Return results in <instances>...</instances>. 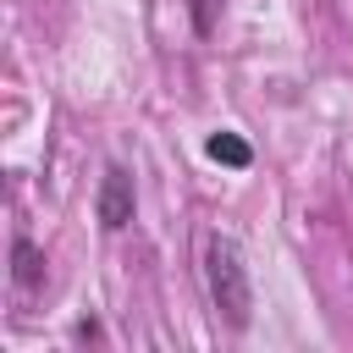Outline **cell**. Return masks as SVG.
Instances as JSON below:
<instances>
[{"label": "cell", "mask_w": 353, "mask_h": 353, "mask_svg": "<svg viewBox=\"0 0 353 353\" xmlns=\"http://www.w3.org/2000/svg\"><path fill=\"white\" fill-rule=\"evenodd\" d=\"M11 259H17V265H11V281H17L22 292H33L39 276H44V254H39L28 237H17V243H11Z\"/></svg>", "instance_id": "obj_3"}, {"label": "cell", "mask_w": 353, "mask_h": 353, "mask_svg": "<svg viewBox=\"0 0 353 353\" xmlns=\"http://www.w3.org/2000/svg\"><path fill=\"white\" fill-rule=\"evenodd\" d=\"M204 287H210L215 314H221L232 331H243V325H248V314H254V287H248L243 248H237L232 237H221V232L204 243Z\"/></svg>", "instance_id": "obj_1"}, {"label": "cell", "mask_w": 353, "mask_h": 353, "mask_svg": "<svg viewBox=\"0 0 353 353\" xmlns=\"http://www.w3.org/2000/svg\"><path fill=\"white\" fill-rule=\"evenodd\" d=\"M204 154H210V160H221V165H232V171H243V165L254 160V149H248V143H243L237 132H210Z\"/></svg>", "instance_id": "obj_4"}, {"label": "cell", "mask_w": 353, "mask_h": 353, "mask_svg": "<svg viewBox=\"0 0 353 353\" xmlns=\"http://www.w3.org/2000/svg\"><path fill=\"white\" fill-rule=\"evenodd\" d=\"M215 6H221V0H199V11H193L199 33H210V28H215Z\"/></svg>", "instance_id": "obj_5"}, {"label": "cell", "mask_w": 353, "mask_h": 353, "mask_svg": "<svg viewBox=\"0 0 353 353\" xmlns=\"http://www.w3.org/2000/svg\"><path fill=\"white\" fill-rule=\"evenodd\" d=\"M132 210H138L132 171H127V165H105L99 193H94V215H99V226H105V232H121V226L132 221Z\"/></svg>", "instance_id": "obj_2"}]
</instances>
